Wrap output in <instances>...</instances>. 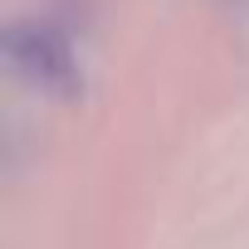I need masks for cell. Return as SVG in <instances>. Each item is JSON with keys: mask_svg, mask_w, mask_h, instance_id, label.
<instances>
[{"mask_svg": "<svg viewBox=\"0 0 249 249\" xmlns=\"http://www.w3.org/2000/svg\"><path fill=\"white\" fill-rule=\"evenodd\" d=\"M5 59H10V69H15L25 83H35L39 93L69 98V93L78 88V54H73L69 35H64L54 20H39V15L15 20V25L5 30Z\"/></svg>", "mask_w": 249, "mask_h": 249, "instance_id": "6da1fadb", "label": "cell"}, {"mask_svg": "<svg viewBox=\"0 0 249 249\" xmlns=\"http://www.w3.org/2000/svg\"><path fill=\"white\" fill-rule=\"evenodd\" d=\"M230 5H234V10H249V0H230Z\"/></svg>", "mask_w": 249, "mask_h": 249, "instance_id": "7a4b0ae2", "label": "cell"}]
</instances>
